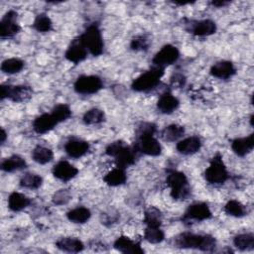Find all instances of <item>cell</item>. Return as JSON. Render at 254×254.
Masks as SVG:
<instances>
[{
  "mask_svg": "<svg viewBox=\"0 0 254 254\" xmlns=\"http://www.w3.org/2000/svg\"><path fill=\"white\" fill-rule=\"evenodd\" d=\"M174 244L178 248L212 252L216 247V240L209 234H196L187 231L177 235L174 238Z\"/></svg>",
  "mask_w": 254,
  "mask_h": 254,
  "instance_id": "1",
  "label": "cell"
},
{
  "mask_svg": "<svg viewBox=\"0 0 254 254\" xmlns=\"http://www.w3.org/2000/svg\"><path fill=\"white\" fill-rule=\"evenodd\" d=\"M166 184L170 188V195L175 200L187 199L190 194L189 180L184 172L178 170H168Z\"/></svg>",
  "mask_w": 254,
  "mask_h": 254,
  "instance_id": "2",
  "label": "cell"
},
{
  "mask_svg": "<svg viewBox=\"0 0 254 254\" xmlns=\"http://www.w3.org/2000/svg\"><path fill=\"white\" fill-rule=\"evenodd\" d=\"M165 73V69L152 66L150 69L141 73L131 83V88L136 92H147L155 88Z\"/></svg>",
  "mask_w": 254,
  "mask_h": 254,
  "instance_id": "3",
  "label": "cell"
},
{
  "mask_svg": "<svg viewBox=\"0 0 254 254\" xmlns=\"http://www.w3.org/2000/svg\"><path fill=\"white\" fill-rule=\"evenodd\" d=\"M229 178V173L222 160V156L216 153L210 160L208 167L204 171L205 181L213 186L224 184Z\"/></svg>",
  "mask_w": 254,
  "mask_h": 254,
  "instance_id": "4",
  "label": "cell"
},
{
  "mask_svg": "<svg viewBox=\"0 0 254 254\" xmlns=\"http://www.w3.org/2000/svg\"><path fill=\"white\" fill-rule=\"evenodd\" d=\"M79 37L88 53H90L92 56L98 57L103 53L104 42L98 24L92 23L88 25Z\"/></svg>",
  "mask_w": 254,
  "mask_h": 254,
  "instance_id": "5",
  "label": "cell"
},
{
  "mask_svg": "<svg viewBox=\"0 0 254 254\" xmlns=\"http://www.w3.org/2000/svg\"><path fill=\"white\" fill-rule=\"evenodd\" d=\"M104 84L98 75H80L73 83V89L76 93L82 95H89L97 93L103 88Z\"/></svg>",
  "mask_w": 254,
  "mask_h": 254,
  "instance_id": "6",
  "label": "cell"
},
{
  "mask_svg": "<svg viewBox=\"0 0 254 254\" xmlns=\"http://www.w3.org/2000/svg\"><path fill=\"white\" fill-rule=\"evenodd\" d=\"M33 90L28 85H10L1 84L0 86V98L4 100L5 98L13 102H23L32 97Z\"/></svg>",
  "mask_w": 254,
  "mask_h": 254,
  "instance_id": "7",
  "label": "cell"
},
{
  "mask_svg": "<svg viewBox=\"0 0 254 254\" xmlns=\"http://www.w3.org/2000/svg\"><path fill=\"white\" fill-rule=\"evenodd\" d=\"M180 58L179 49L171 44H167L158 51L152 59L153 66L166 68L167 66L175 64Z\"/></svg>",
  "mask_w": 254,
  "mask_h": 254,
  "instance_id": "8",
  "label": "cell"
},
{
  "mask_svg": "<svg viewBox=\"0 0 254 254\" xmlns=\"http://www.w3.org/2000/svg\"><path fill=\"white\" fill-rule=\"evenodd\" d=\"M137 136L135 143V150L147 156L156 157L161 155L162 146L159 141L154 137V134H140Z\"/></svg>",
  "mask_w": 254,
  "mask_h": 254,
  "instance_id": "9",
  "label": "cell"
},
{
  "mask_svg": "<svg viewBox=\"0 0 254 254\" xmlns=\"http://www.w3.org/2000/svg\"><path fill=\"white\" fill-rule=\"evenodd\" d=\"M212 212L208 206L207 203L197 201L190 204L188 208L186 209L182 220L184 222H190V221H203L206 219L211 218Z\"/></svg>",
  "mask_w": 254,
  "mask_h": 254,
  "instance_id": "10",
  "label": "cell"
},
{
  "mask_svg": "<svg viewBox=\"0 0 254 254\" xmlns=\"http://www.w3.org/2000/svg\"><path fill=\"white\" fill-rule=\"evenodd\" d=\"M18 13L15 10H9L4 14L0 21V37L2 39L12 38L20 31V26L17 22Z\"/></svg>",
  "mask_w": 254,
  "mask_h": 254,
  "instance_id": "11",
  "label": "cell"
},
{
  "mask_svg": "<svg viewBox=\"0 0 254 254\" xmlns=\"http://www.w3.org/2000/svg\"><path fill=\"white\" fill-rule=\"evenodd\" d=\"M87 53L88 51L85 48L80 37H77L70 42L64 53V58L70 63L79 64L86 59Z\"/></svg>",
  "mask_w": 254,
  "mask_h": 254,
  "instance_id": "12",
  "label": "cell"
},
{
  "mask_svg": "<svg viewBox=\"0 0 254 254\" xmlns=\"http://www.w3.org/2000/svg\"><path fill=\"white\" fill-rule=\"evenodd\" d=\"M190 29H188L189 33L196 37H207L215 34L217 30L216 23L210 19H203L199 21H191L190 24Z\"/></svg>",
  "mask_w": 254,
  "mask_h": 254,
  "instance_id": "13",
  "label": "cell"
},
{
  "mask_svg": "<svg viewBox=\"0 0 254 254\" xmlns=\"http://www.w3.org/2000/svg\"><path fill=\"white\" fill-rule=\"evenodd\" d=\"M52 173L56 179L65 183L73 179L78 174V169L69 162L62 160L53 167Z\"/></svg>",
  "mask_w": 254,
  "mask_h": 254,
  "instance_id": "14",
  "label": "cell"
},
{
  "mask_svg": "<svg viewBox=\"0 0 254 254\" xmlns=\"http://www.w3.org/2000/svg\"><path fill=\"white\" fill-rule=\"evenodd\" d=\"M114 249L124 254H142L144 249L141 247L140 242L132 240L130 237L121 235L113 243Z\"/></svg>",
  "mask_w": 254,
  "mask_h": 254,
  "instance_id": "15",
  "label": "cell"
},
{
  "mask_svg": "<svg viewBox=\"0 0 254 254\" xmlns=\"http://www.w3.org/2000/svg\"><path fill=\"white\" fill-rule=\"evenodd\" d=\"M210 74L219 79H229L236 73V67L230 61H219L213 64L209 70Z\"/></svg>",
  "mask_w": 254,
  "mask_h": 254,
  "instance_id": "16",
  "label": "cell"
},
{
  "mask_svg": "<svg viewBox=\"0 0 254 254\" xmlns=\"http://www.w3.org/2000/svg\"><path fill=\"white\" fill-rule=\"evenodd\" d=\"M89 143L85 140L72 138L69 139L64 145V151L68 157L78 159L84 156L89 151Z\"/></svg>",
  "mask_w": 254,
  "mask_h": 254,
  "instance_id": "17",
  "label": "cell"
},
{
  "mask_svg": "<svg viewBox=\"0 0 254 254\" xmlns=\"http://www.w3.org/2000/svg\"><path fill=\"white\" fill-rule=\"evenodd\" d=\"M201 146L202 142L198 136H190L180 140L176 145V149L180 154L189 156L199 152Z\"/></svg>",
  "mask_w": 254,
  "mask_h": 254,
  "instance_id": "18",
  "label": "cell"
},
{
  "mask_svg": "<svg viewBox=\"0 0 254 254\" xmlns=\"http://www.w3.org/2000/svg\"><path fill=\"white\" fill-rule=\"evenodd\" d=\"M57 124L59 123L56 121L51 113H43L34 119L32 127L37 134L42 135L53 130Z\"/></svg>",
  "mask_w": 254,
  "mask_h": 254,
  "instance_id": "19",
  "label": "cell"
},
{
  "mask_svg": "<svg viewBox=\"0 0 254 254\" xmlns=\"http://www.w3.org/2000/svg\"><path fill=\"white\" fill-rule=\"evenodd\" d=\"M254 148V134L251 133L246 137L235 138L231 141V149L238 157H244Z\"/></svg>",
  "mask_w": 254,
  "mask_h": 254,
  "instance_id": "20",
  "label": "cell"
},
{
  "mask_svg": "<svg viewBox=\"0 0 254 254\" xmlns=\"http://www.w3.org/2000/svg\"><path fill=\"white\" fill-rule=\"evenodd\" d=\"M180 106V100L171 92L163 93L157 102V109L163 114H171Z\"/></svg>",
  "mask_w": 254,
  "mask_h": 254,
  "instance_id": "21",
  "label": "cell"
},
{
  "mask_svg": "<svg viewBox=\"0 0 254 254\" xmlns=\"http://www.w3.org/2000/svg\"><path fill=\"white\" fill-rule=\"evenodd\" d=\"M138 152L135 150V148L130 147L128 145H126L115 157V163H116V167H119L121 169H126L132 165L135 164V160H136V154Z\"/></svg>",
  "mask_w": 254,
  "mask_h": 254,
  "instance_id": "22",
  "label": "cell"
},
{
  "mask_svg": "<svg viewBox=\"0 0 254 254\" xmlns=\"http://www.w3.org/2000/svg\"><path fill=\"white\" fill-rule=\"evenodd\" d=\"M57 248L68 253H78L84 249L83 242L76 237H62L56 242Z\"/></svg>",
  "mask_w": 254,
  "mask_h": 254,
  "instance_id": "23",
  "label": "cell"
},
{
  "mask_svg": "<svg viewBox=\"0 0 254 254\" xmlns=\"http://www.w3.org/2000/svg\"><path fill=\"white\" fill-rule=\"evenodd\" d=\"M32 200L30 197L22 192L13 191L8 196V207L14 212L21 211L31 204Z\"/></svg>",
  "mask_w": 254,
  "mask_h": 254,
  "instance_id": "24",
  "label": "cell"
},
{
  "mask_svg": "<svg viewBox=\"0 0 254 254\" xmlns=\"http://www.w3.org/2000/svg\"><path fill=\"white\" fill-rule=\"evenodd\" d=\"M25 168H27V162L19 155H12L4 159L1 163V170L6 173L20 171Z\"/></svg>",
  "mask_w": 254,
  "mask_h": 254,
  "instance_id": "25",
  "label": "cell"
},
{
  "mask_svg": "<svg viewBox=\"0 0 254 254\" xmlns=\"http://www.w3.org/2000/svg\"><path fill=\"white\" fill-rule=\"evenodd\" d=\"M126 180H127V175L125 173V170L119 167L112 169L103 177L104 183L109 187L121 186L125 184Z\"/></svg>",
  "mask_w": 254,
  "mask_h": 254,
  "instance_id": "26",
  "label": "cell"
},
{
  "mask_svg": "<svg viewBox=\"0 0 254 254\" xmlns=\"http://www.w3.org/2000/svg\"><path fill=\"white\" fill-rule=\"evenodd\" d=\"M91 217V211L85 206H77L66 212V218L77 224H83L87 222Z\"/></svg>",
  "mask_w": 254,
  "mask_h": 254,
  "instance_id": "27",
  "label": "cell"
},
{
  "mask_svg": "<svg viewBox=\"0 0 254 254\" xmlns=\"http://www.w3.org/2000/svg\"><path fill=\"white\" fill-rule=\"evenodd\" d=\"M185 131V127L182 125L170 124L162 130L161 136L167 142H175L184 136Z\"/></svg>",
  "mask_w": 254,
  "mask_h": 254,
  "instance_id": "28",
  "label": "cell"
},
{
  "mask_svg": "<svg viewBox=\"0 0 254 254\" xmlns=\"http://www.w3.org/2000/svg\"><path fill=\"white\" fill-rule=\"evenodd\" d=\"M54 158L53 151L45 146H36L32 151V159L34 162L40 165H46L50 163Z\"/></svg>",
  "mask_w": 254,
  "mask_h": 254,
  "instance_id": "29",
  "label": "cell"
},
{
  "mask_svg": "<svg viewBox=\"0 0 254 254\" xmlns=\"http://www.w3.org/2000/svg\"><path fill=\"white\" fill-rule=\"evenodd\" d=\"M143 222L147 227H161L162 225V212L155 206H149L144 212Z\"/></svg>",
  "mask_w": 254,
  "mask_h": 254,
  "instance_id": "30",
  "label": "cell"
},
{
  "mask_svg": "<svg viewBox=\"0 0 254 254\" xmlns=\"http://www.w3.org/2000/svg\"><path fill=\"white\" fill-rule=\"evenodd\" d=\"M234 246L240 251H249L254 249V234L252 232L240 233L233 238Z\"/></svg>",
  "mask_w": 254,
  "mask_h": 254,
  "instance_id": "31",
  "label": "cell"
},
{
  "mask_svg": "<svg viewBox=\"0 0 254 254\" xmlns=\"http://www.w3.org/2000/svg\"><path fill=\"white\" fill-rule=\"evenodd\" d=\"M43 184V178L35 173H26L24 174L19 182L21 188L29 190H37Z\"/></svg>",
  "mask_w": 254,
  "mask_h": 254,
  "instance_id": "32",
  "label": "cell"
},
{
  "mask_svg": "<svg viewBox=\"0 0 254 254\" xmlns=\"http://www.w3.org/2000/svg\"><path fill=\"white\" fill-rule=\"evenodd\" d=\"M224 212L233 217H242L247 214V209L239 200L230 199L224 205Z\"/></svg>",
  "mask_w": 254,
  "mask_h": 254,
  "instance_id": "33",
  "label": "cell"
},
{
  "mask_svg": "<svg viewBox=\"0 0 254 254\" xmlns=\"http://www.w3.org/2000/svg\"><path fill=\"white\" fill-rule=\"evenodd\" d=\"M25 63L17 58L6 59L1 64V70L7 74H14L20 72L24 68Z\"/></svg>",
  "mask_w": 254,
  "mask_h": 254,
  "instance_id": "34",
  "label": "cell"
},
{
  "mask_svg": "<svg viewBox=\"0 0 254 254\" xmlns=\"http://www.w3.org/2000/svg\"><path fill=\"white\" fill-rule=\"evenodd\" d=\"M105 120V114L103 110L99 108H90L82 116V121L86 125L100 124Z\"/></svg>",
  "mask_w": 254,
  "mask_h": 254,
  "instance_id": "35",
  "label": "cell"
},
{
  "mask_svg": "<svg viewBox=\"0 0 254 254\" xmlns=\"http://www.w3.org/2000/svg\"><path fill=\"white\" fill-rule=\"evenodd\" d=\"M33 28L40 33H48L53 29V22L46 13H40L33 22Z\"/></svg>",
  "mask_w": 254,
  "mask_h": 254,
  "instance_id": "36",
  "label": "cell"
},
{
  "mask_svg": "<svg viewBox=\"0 0 254 254\" xmlns=\"http://www.w3.org/2000/svg\"><path fill=\"white\" fill-rule=\"evenodd\" d=\"M51 114L58 123H61L67 120L71 116V109L68 104L59 103L52 109Z\"/></svg>",
  "mask_w": 254,
  "mask_h": 254,
  "instance_id": "37",
  "label": "cell"
},
{
  "mask_svg": "<svg viewBox=\"0 0 254 254\" xmlns=\"http://www.w3.org/2000/svg\"><path fill=\"white\" fill-rule=\"evenodd\" d=\"M144 239L151 244H158L165 239V233L160 227H147L144 231Z\"/></svg>",
  "mask_w": 254,
  "mask_h": 254,
  "instance_id": "38",
  "label": "cell"
},
{
  "mask_svg": "<svg viewBox=\"0 0 254 254\" xmlns=\"http://www.w3.org/2000/svg\"><path fill=\"white\" fill-rule=\"evenodd\" d=\"M130 49L135 52H146L149 49V40L143 35L136 36L130 42Z\"/></svg>",
  "mask_w": 254,
  "mask_h": 254,
  "instance_id": "39",
  "label": "cell"
},
{
  "mask_svg": "<svg viewBox=\"0 0 254 254\" xmlns=\"http://www.w3.org/2000/svg\"><path fill=\"white\" fill-rule=\"evenodd\" d=\"M71 198V193L68 190H59L56 191L52 197L53 202L56 205H63L67 203Z\"/></svg>",
  "mask_w": 254,
  "mask_h": 254,
  "instance_id": "40",
  "label": "cell"
},
{
  "mask_svg": "<svg viewBox=\"0 0 254 254\" xmlns=\"http://www.w3.org/2000/svg\"><path fill=\"white\" fill-rule=\"evenodd\" d=\"M127 144L122 141V140H117V141H114L112 143H110L106 149H105V154L109 157H112L114 158Z\"/></svg>",
  "mask_w": 254,
  "mask_h": 254,
  "instance_id": "41",
  "label": "cell"
},
{
  "mask_svg": "<svg viewBox=\"0 0 254 254\" xmlns=\"http://www.w3.org/2000/svg\"><path fill=\"white\" fill-rule=\"evenodd\" d=\"M185 77L182 74H176L174 77L171 78V82L173 84V86H182L185 84Z\"/></svg>",
  "mask_w": 254,
  "mask_h": 254,
  "instance_id": "42",
  "label": "cell"
},
{
  "mask_svg": "<svg viewBox=\"0 0 254 254\" xmlns=\"http://www.w3.org/2000/svg\"><path fill=\"white\" fill-rule=\"evenodd\" d=\"M210 4L212 6H215V7L219 8V7H224V6L228 5V4H230V2L229 1H211Z\"/></svg>",
  "mask_w": 254,
  "mask_h": 254,
  "instance_id": "43",
  "label": "cell"
},
{
  "mask_svg": "<svg viewBox=\"0 0 254 254\" xmlns=\"http://www.w3.org/2000/svg\"><path fill=\"white\" fill-rule=\"evenodd\" d=\"M6 138H7V133L4 129L1 130V143L3 144L5 141H6Z\"/></svg>",
  "mask_w": 254,
  "mask_h": 254,
  "instance_id": "44",
  "label": "cell"
}]
</instances>
